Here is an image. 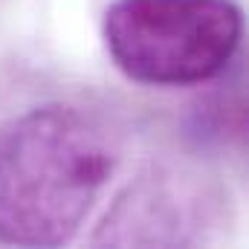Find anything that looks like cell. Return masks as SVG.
Instances as JSON below:
<instances>
[{"label":"cell","mask_w":249,"mask_h":249,"mask_svg":"<svg viewBox=\"0 0 249 249\" xmlns=\"http://www.w3.org/2000/svg\"><path fill=\"white\" fill-rule=\"evenodd\" d=\"M241 32L235 0H113L102 18L113 64L151 87H191L220 75Z\"/></svg>","instance_id":"cell-2"},{"label":"cell","mask_w":249,"mask_h":249,"mask_svg":"<svg viewBox=\"0 0 249 249\" xmlns=\"http://www.w3.org/2000/svg\"><path fill=\"white\" fill-rule=\"evenodd\" d=\"M214 206L217 197H212L209 186L194 174L151 171L116 200L93 241L113 247L197 244L212 226Z\"/></svg>","instance_id":"cell-3"},{"label":"cell","mask_w":249,"mask_h":249,"mask_svg":"<svg viewBox=\"0 0 249 249\" xmlns=\"http://www.w3.org/2000/svg\"><path fill=\"white\" fill-rule=\"evenodd\" d=\"M113 168L107 130L78 107L44 105L0 124V244L72 241Z\"/></svg>","instance_id":"cell-1"}]
</instances>
